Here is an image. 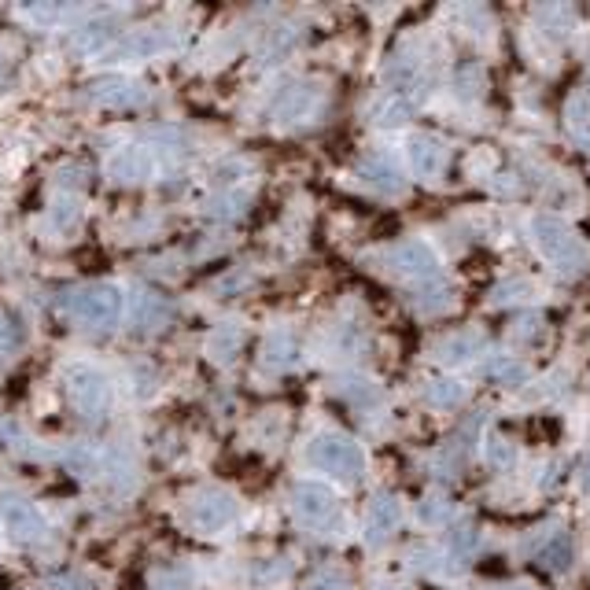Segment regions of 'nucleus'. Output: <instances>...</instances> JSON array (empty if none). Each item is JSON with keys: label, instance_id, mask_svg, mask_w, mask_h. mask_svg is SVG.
<instances>
[{"label": "nucleus", "instance_id": "1", "mask_svg": "<svg viewBox=\"0 0 590 590\" xmlns=\"http://www.w3.org/2000/svg\"><path fill=\"white\" fill-rule=\"evenodd\" d=\"M531 244L539 248V255H543L557 273H565V277H572V273H579L587 266V244L579 240L572 225L554 218V214L531 218Z\"/></svg>", "mask_w": 590, "mask_h": 590}, {"label": "nucleus", "instance_id": "2", "mask_svg": "<svg viewBox=\"0 0 590 590\" xmlns=\"http://www.w3.org/2000/svg\"><path fill=\"white\" fill-rule=\"evenodd\" d=\"M310 461H314L318 469L329 472V476H336V480H347V484H354V480L366 472V454H362V447H358L354 439L340 436V432H325V436L314 439Z\"/></svg>", "mask_w": 590, "mask_h": 590}, {"label": "nucleus", "instance_id": "3", "mask_svg": "<svg viewBox=\"0 0 590 590\" xmlns=\"http://www.w3.org/2000/svg\"><path fill=\"white\" fill-rule=\"evenodd\" d=\"M63 310L82 325H111L122 314V292L111 284H89L63 299Z\"/></svg>", "mask_w": 590, "mask_h": 590}, {"label": "nucleus", "instance_id": "4", "mask_svg": "<svg viewBox=\"0 0 590 590\" xmlns=\"http://www.w3.org/2000/svg\"><path fill=\"white\" fill-rule=\"evenodd\" d=\"M292 506H295V517L314 531H332L340 524V502H336V495L325 484H314V480L299 484L295 487Z\"/></svg>", "mask_w": 590, "mask_h": 590}, {"label": "nucleus", "instance_id": "5", "mask_svg": "<svg viewBox=\"0 0 590 590\" xmlns=\"http://www.w3.org/2000/svg\"><path fill=\"white\" fill-rule=\"evenodd\" d=\"M384 262H388V270L395 273V277H406V281L421 284V281L439 277L436 255H432V248L421 244V240H402V244L388 248L384 251Z\"/></svg>", "mask_w": 590, "mask_h": 590}, {"label": "nucleus", "instance_id": "6", "mask_svg": "<svg viewBox=\"0 0 590 590\" xmlns=\"http://www.w3.org/2000/svg\"><path fill=\"white\" fill-rule=\"evenodd\" d=\"M67 395H71L74 410L85 417H100L111 406V388L96 369H71L67 377Z\"/></svg>", "mask_w": 590, "mask_h": 590}, {"label": "nucleus", "instance_id": "7", "mask_svg": "<svg viewBox=\"0 0 590 590\" xmlns=\"http://www.w3.org/2000/svg\"><path fill=\"white\" fill-rule=\"evenodd\" d=\"M406 155H410L413 174H421V177H439L443 174V166H447V144L439 141V137H432V133H417V137H410Z\"/></svg>", "mask_w": 590, "mask_h": 590}, {"label": "nucleus", "instance_id": "8", "mask_svg": "<svg viewBox=\"0 0 590 590\" xmlns=\"http://www.w3.org/2000/svg\"><path fill=\"white\" fill-rule=\"evenodd\" d=\"M236 520V502L225 491H207L192 502V524L203 531H218Z\"/></svg>", "mask_w": 590, "mask_h": 590}, {"label": "nucleus", "instance_id": "9", "mask_svg": "<svg viewBox=\"0 0 590 590\" xmlns=\"http://www.w3.org/2000/svg\"><path fill=\"white\" fill-rule=\"evenodd\" d=\"M395 528H399V498L380 495L377 502H373V509H369V520H366L369 546L388 543L391 535H395Z\"/></svg>", "mask_w": 590, "mask_h": 590}, {"label": "nucleus", "instance_id": "10", "mask_svg": "<svg viewBox=\"0 0 590 590\" xmlns=\"http://www.w3.org/2000/svg\"><path fill=\"white\" fill-rule=\"evenodd\" d=\"M358 177H362L366 185H373L377 192H395V196H399V192L406 189V181H402V174L395 170V163L384 159V155H366V159L358 163Z\"/></svg>", "mask_w": 590, "mask_h": 590}, {"label": "nucleus", "instance_id": "11", "mask_svg": "<svg viewBox=\"0 0 590 590\" xmlns=\"http://www.w3.org/2000/svg\"><path fill=\"white\" fill-rule=\"evenodd\" d=\"M314 104H318V89H314L310 82H292L288 89L277 93V100H273V115L299 118V115H310Z\"/></svg>", "mask_w": 590, "mask_h": 590}, {"label": "nucleus", "instance_id": "12", "mask_svg": "<svg viewBox=\"0 0 590 590\" xmlns=\"http://www.w3.org/2000/svg\"><path fill=\"white\" fill-rule=\"evenodd\" d=\"M0 517H4V524H8V531H12L19 543H30V539H37L41 535V517H37V509L30 506V502H4L0 506Z\"/></svg>", "mask_w": 590, "mask_h": 590}, {"label": "nucleus", "instance_id": "13", "mask_svg": "<svg viewBox=\"0 0 590 590\" xmlns=\"http://www.w3.org/2000/svg\"><path fill=\"white\" fill-rule=\"evenodd\" d=\"M450 299H454V288H450L443 277H432V281H421L417 288L410 292V303L413 310H421V314H443L450 307Z\"/></svg>", "mask_w": 590, "mask_h": 590}, {"label": "nucleus", "instance_id": "14", "mask_svg": "<svg viewBox=\"0 0 590 590\" xmlns=\"http://www.w3.org/2000/svg\"><path fill=\"white\" fill-rule=\"evenodd\" d=\"M480 347H484L480 336H472V332H454V336H443V340L436 343V362H443V366H465V362L476 358Z\"/></svg>", "mask_w": 590, "mask_h": 590}, {"label": "nucleus", "instance_id": "15", "mask_svg": "<svg viewBox=\"0 0 590 590\" xmlns=\"http://www.w3.org/2000/svg\"><path fill=\"white\" fill-rule=\"evenodd\" d=\"M565 130L576 137L583 148H590V89L568 96L565 104Z\"/></svg>", "mask_w": 590, "mask_h": 590}, {"label": "nucleus", "instance_id": "16", "mask_svg": "<svg viewBox=\"0 0 590 590\" xmlns=\"http://www.w3.org/2000/svg\"><path fill=\"white\" fill-rule=\"evenodd\" d=\"M410 111H413V96L388 93L384 100H377V104H373V122H377V126H384V130H395V126H402V122L410 118Z\"/></svg>", "mask_w": 590, "mask_h": 590}, {"label": "nucleus", "instance_id": "17", "mask_svg": "<svg viewBox=\"0 0 590 590\" xmlns=\"http://www.w3.org/2000/svg\"><path fill=\"white\" fill-rule=\"evenodd\" d=\"M425 399H428V406H436V410H458L461 402L469 399V391H465L461 380L443 377V380H432V384H428Z\"/></svg>", "mask_w": 590, "mask_h": 590}, {"label": "nucleus", "instance_id": "18", "mask_svg": "<svg viewBox=\"0 0 590 590\" xmlns=\"http://www.w3.org/2000/svg\"><path fill=\"white\" fill-rule=\"evenodd\" d=\"M539 565H543L546 572H565V568L572 565V543H568L565 531H554V535L539 546Z\"/></svg>", "mask_w": 590, "mask_h": 590}, {"label": "nucleus", "instance_id": "19", "mask_svg": "<svg viewBox=\"0 0 590 590\" xmlns=\"http://www.w3.org/2000/svg\"><path fill=\"white\" fill-rule=\"evenodd\" d=\"M487 377L498 380V384H524L528 380V366L520 358H509V354H495L487 362Z\"/></svg>", "mask_w": 590, "mask_h": 590}, {"label": "nucleus", "instance_id": "20", "mask_svg": "<svg viewBox=\"0 0 590 590\" xmlns=\"http://www.w3.org/2000/svg\"><path fill=\"white\" fill-rule=\"evenodd\" d=\"M295 332L281 329V332H273L270 340H266V362L270 366H292L295 362Z\"/></svg>", "mask_w": 590, "mask_h": 590}, {"label": "nucleus", "instance_id": "21", "mask_svg": "<svg viewBox=\"0 0 590 590\" xmlns=\"http://www.w3.org/2000/svg\"><path fill=\"white\" fill-rule=\"evenodd\" d=\"M513 458H517V450H513V443H509L506 436H487L484 461L491 465V469H509V465H513Z\"/></svg>", "mask_w": 590, "mask_h": 590}, {"label": "nucleus", "instance_id": "22", "mask_svg": "<svg viewBox=\"0 0 590 590\" xmlns=\"http://www.w3.org/2000/svg\"><path fill=\"white\" fill-rule=\"evenodd\" d=\"M447 550L454 557H461V561H465V557L476 550V528H472V524H458V528H450Z\"/></svg>", "mask_w": 590, "mask_h": 590}, {"label": "nucleus", "instance_id": "23", "mask_svg": "<svg viewBox=\"0 0 590 590\" xmlns=\"http://www.w3.org/2000/svg\"><path fill=\"white\" fill-rule=\"evenodd\" d=\"M458 93L469 96V100L484 93V71H480L476 63H469V67H461L458 71Z\"/></svg>", "mask_w": 590, "mask_h": 590}, {"label": "nucleus", "instance_id": "24", "mask_svg": "<svg viewBox=\"0 0 590 590\" xmlns=\"http://www.w3.org/2000/svg\"><path fill=\"white\" fill-rule=\"evenodd\" d=\"M450 513H447V506L439 502V498H428L425 506H421V520H428V524H443Z\"/></svg>", "mask_w": 590, "mask_h": 590}, {"label": "nucleus", "instance_id": "25", "mask_svg": "<svg viewBox=\"0 0 590 590\" xmlns=\"http://www.w3.org/2000/svg\"><path fill=\"white\" fill-rule=\"evenodd\" d=\"M579 487H583V491H590V454L583 458V469H579Z\"/></svg>", "mask_w": 590, "mask_h": 590}, {"label": "nucleus", "instance_id": "26", "mask_svg": "<svg viewBox=\"0 0 590 590\" xmlns=\"http://www.w3.org/2000/svg\"><path fill=\"white\" fill-rule=\"evenodd\" d=\"M502 590H531V587H524V583H513V587H502Z\"/></svg>", "mask_w": 590, "mask_h": 590}]
</instances>
